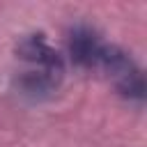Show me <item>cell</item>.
I'll return each mask as SVG.
<instances>
[{"label": "cell", "instance_id": "6da1fadb", "mask_svg": "<svg viewBox=\"0 0 147 147\" xmlns=\"http://www.w3.org/2000/svg\"><path fill=\"white\" fill-rule=\"evenodd\" d=\"M16 57L25 64V69L16 76V87L23 96L41 101L60 87L64 78L62 55L48 44L41 32L25 34L16 44Z\"/></svg>", "mask_w": 147, "mask_h": 147}, {"label": "cell", "instance_id": "7a4b0ae2", "mask_svg": "<svg viewBox=\"0 0 147 147\" xmlns=\"http://www.w3.org/2000/svg\"><path fill=\"white\" fill-rule=\"evenodd\" d=\"M80 67L87 69V71L101 74L126 99H133V101H142L145 99L142 69L138 67V62L124 48L96 37L94 44L90 46V51L85 53Z\"/></svg>", "mask_w": 147, "mask_h": 147}]
</instances>
